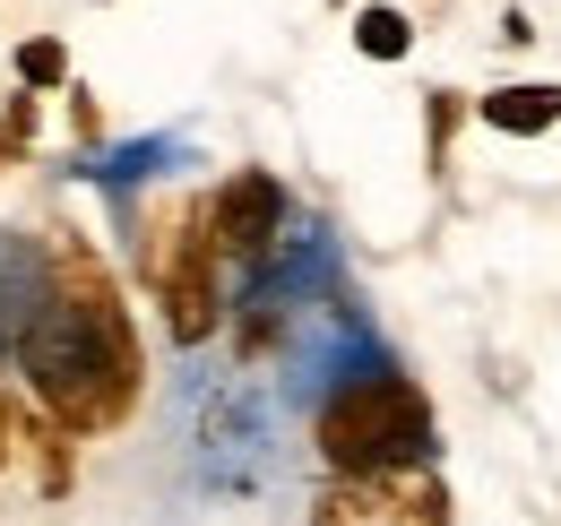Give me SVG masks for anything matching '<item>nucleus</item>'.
<instances>
[{
	"label": "nucleus",
	"instance_id": "f257e3e1",
	"mask_svg": "<svg viewBox=\"0 0 561 526\" xmlns=\"http://www.w3.org/2000/svg\"><path fill=\"white\" fill-rule=\"evenodd\" d=\"M9 363L35 397V414H53L70 441H104L139 414L147 397L139 320L122 302V276L70 225H53V242H44V285H35L26 320L9 336Z\"/></svg>",
	"mask_w": 561,
	"mask_h": 526
},
{
	"label": "nucleus",
	"instance_id": "f03ea898",
	"mask_svg": "<svg viewBox=\"0 0 561 526\" xmlns=\"http://www.w3.org/2000/svg\"><path fill=\"white\" fill-rule=\"evenodd\" d=\"M311 449L329 474H423L440 458V414H432L415 371L354 363L311 405Z\"/></svg>",
	"mask_w": 561,
	"mask_h": 526
},
{
	"label": "nucleus",
	"instance_id": "7ed1b4c3",
	"mask_svg": "<svg viewBox=\"0 0 561 526\" xmlns=\"http://www.w3.org/2000/svg\"><path fill=\"white\" fill-rule=\"evenodd\" d=\"M139 285L156 294L173 345H208L225 329L233 302H225V260L208 242V207L199 198H164L139 225Z\"/></svg>",
	"mask_w": 561,
	"mask_h": 526
},
{
	"label": "nucleus",
	"instance_id": "20e7f679",
	"mask_svg": "<svg viewBox=\"0 0 561 526\" xmlns=\"http://www.w3.org/2000/svg\"><path fill=\"white\" fill-rule=\"evenodd\" d=\"M199 207H208V242L225 267H268L285 242V216H294V198L268 164H233L216 191H199Z\"/></svg>",
	"mask_w": 561,
	"mask_h": 526
},
{
	"label": "nucleus",
	"instance_id": "39448f33",
	"mask_svg": "<svg viewBox=\"0 0 561 526\" xmlns=\"http://www.w3.org/2000/svg\"><path fill=\"white\" fill-rule=\"evenodd\" d=\"M311 526H458L449 510V483L423 466V474H329Z\"/></svg>",
	"mask_w": 561,
	"mask_h": 526
},
{
	"label": "nucleus",
	"instance_id": "423d86ee",
	"mask_svg": "<svg viewBox=\"0 0 561 526\" xmlns=\"http://www.w3.org/2000/svg\"><path fill=\"white\" fill-rule=\"evenodd\" d=\"M476 122L501 138H545L561 130V87L553 78H510V87H484L476 95Z\"/></svg>",
	"mask_w": 561,
	"mask_h": 526
},
{
	"label": "nucleus",
	"instance_id": "0eeeda50",
	"mask_svg": "<svg viewBox=\"0 0 561 526\" xmlns=\"http://www.w3.org/2000/svg\"><path fill=\"white\" fill-rule=\"evenodd\" d=\"M18 449L35 458V492H44V501H61V492H70V449H78V441L53 423V414H35V405H26V414H18Z\"/></svg>",
	"mask_w": 561,
	"mask_h": 526
},
{
	"label": "nucleus",
	"instance_id": "6e6552de",
	"mask_svg": "<svg viewBox=\"0 0 561 526\" xmlns=\"http://www.w3.org/2000/svg\"><path fill=\"white\" fill-rule=\"evenodd\" d=\"M354 53H363V61H407V53H415V18H407L398 0H363V9H354Z\"/></svg>",
	"mask_w": 561,
	"mask_h": 526
},
{
	"label": "nucleus",
	"instance_id": "1a4fd4ad",
	"mask_svg": "<svg viewBox=\"0 0 561 526\" xmlns=\"http://www.w3.org/2000/svg\"><path fill=\"white\" fill-rule=\"evenodd\" d=\"M9 69H18L26 95H61V87H70V44H61V35H26Z\"/></svg>",
	"mask_w": 561,
	"mask_h": 526
},
{
	"label": "nucleus",
	"instance_id": "9d476101",
	"mask_svg": "<svg viewBox=\"0 0 561 526\" xmlns=\"http://www.w3.org/2000/svg\"><path fill=\"white\" fill-rule=\"evenodd\" d=\"M458 122H467L458 87H432V95H423V164H432V182L449 173V147H458Z\"/></svg>",
	"mask_w": 561,
	"mask_h": 526
},
{
	"label": "nucleus",
	"instance_id": "9b49d317",
	"mask_svg": "<svg viewBox=\"0 0 561 526\" xmlns=\"http://www.w3.org/2000/svg\"><path fill=\"white\" fill-rule=\"evenodd\" d=\"M35 130H44V104L18 87L9 104H0V164H26V147H35Z\"/></svg>",
	"mask_w": 561,
	"mask_h": 526
},
{
	"label": "nucleus",
	"instance_id": "f8f14e48",
	"mask_svg": "<svg viewBox=\"0 0 561 526\" xmlns=\"http://www.w3.org/2000/svg\"><path fill=\"white\" fill-rule=\"evenodd\" d=\"M61 95H70V130H78V147H95V138H104V104H95V87H61Z\"/></svg>",
	"mask_w": 561,
	"mask_h": 526
},
{
	"label": "nucleus",
	"instance_id": "ddd939ff",
	"mask_svg": "<svg viewBox=\"0 0 561 526\" xmlns=\"http://www.w3.org/2000/svg\"><path fill=\"white\" fill-rule=\"evenodd\" d=\"M18 458V405H9V389H0V466Z\"/></svg>",
	"mask_w": 561,
	"mask_h": 526
}]
</instances>
